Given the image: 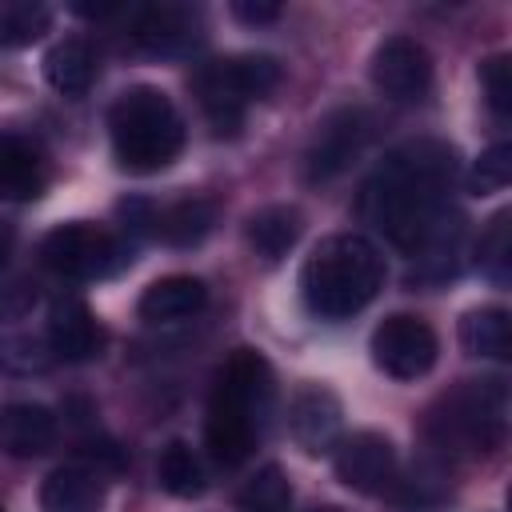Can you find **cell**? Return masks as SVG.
<instances>
[{"label": "cell", "instance_id": "obj_1", "mask_svg": "<svg viewBox=\"0 0 512 512\" xmlns=\"http://www.w3.org/2000/svg\"><path fill=\"white\" fill-rule=\"evenodd\" d=\"M456 180V152L444 140H408L388 152L384 164L368 176L360 192L364 220L384 232L408 256L432 248L448 228L460 224L448 208V192Z\"/></svg>", "mask_w": 512, "mask_h": 512}, {"label": "cell", "instance_id": "obj_2", "mask_svg": "<svg viewBox=\"0 0 512 512\" xmlns=\"http://www.w3.org/2000/svg\"><path fill=\"white\" fill-rule=\"evenodd\" d=\"M268 412H272V368L260 352L236 348L228 364L216 372V388L204 420V440L216 464L248 460L256 440L264 436Z\"/></svg>", "mask_w": 512, "mask_h": 512}, {"label": "cell", "instance_id": "obj_3", "mask_svg": "<svg viewBox=\"0 0 512 512\" xmlns=\"http://www.w3.org/2000/svg\"><path fill=\"white\" fill-rule=\"evenodd\" d=\"M384 284V256L368 236L336 232L320 240L300 268L304 308L320 320H344L376 300Z\"/></svg>", "mask_w": 512, "mask_h": 512}, {"label": "cell", "instance_id": "obj_4", "mask_svg": "<svg viewBox=\"0 0 512 512\" xmlns=\"http://www.w3.org/2000/svg\"><path fill=\"white\" fill-rule=\"evenodd\" d=\"M508 388L504 380H460L424 416V440L444 456H484L504 444Z\"/></svg>", "mask_w": 512, "mask_h": 512}, {"label": "cell", "instance_id": "obj_5", "mask_svg": "<svg viewBox=\"0 0 512 512\" xmlns=\"http://www.w3.org/2000/svg\"><path fill=\"white\" fill-rule=\"evenodd\" d=\"M108 132L112 152L128 172H160L184 148V120L176 104L152 84H136L116 96L108 112Z\"/></svg>", "mask_w": 512, "mask_h": 512}, {"label": "cell", "instance_id": "obj_6", "mask_svg": "<svg viewBox=\"0 0 512 512\" xmlns=\"http://www.w3.org/2000/svg\"><path fill=\"white\" fill-rule=\"evenodd\" d=\"M280 76H284V68L276 56L240 52V56L200 64L192 76V88H196V100H200L208 124L216 128V136H232L244 124L248 104L264 100L280 84Z\"/></svg>", "mask_w": 512, "mask_h": 512}, {"label": "cell", "instance_id": "obj_7", "mask_svg": "<svg viewBox=\"0 0 512 512\" xmlns=\"http://www.w3.org/2000/svg\"><path fill=\"white\" fill-rule=\"evenodd\" d=\"M40 256L52 272L68 276V280H100V276H112L120 272L124 264H132V248L128 240H120L116 232L108 228H96V224H84V220H72V224H56L44 244H40Z\"/></svg>", "mask_w": 512, "mask_h": 512}, {"label": "cell", "instance_id": "obj_8", "mask_svg": "<svg viewBox=\"0 0 512 512\" xmlns=\"http://www.w3.org/2000/svg\"><path fill=\"white\" fill-rule=\"evenodd\" d=\"M368 140H372V116L360 104L332 108L316 124V132H312V140L304 148V176H308V184H328L340 172H348L360 160V152L368 148Z\"/></svg>", "mask_w": 512, "mask_h": 512}, {"label": "cell", "instance_id": "obj_9", "mask_svg": "<svg viewBox=\"0 0 512 512\" xmlns=\"http://www.w3.org/2000/svg\"><path fill=\"white\" fill-rule=\"evenodd\" d=\"M436 352H440L436 332L420 316H408V312L380 320L372 332V360L392 380H420L424 372H432Z\"/></svg>", "mask_w": 512, "mask_h": 512}, {"label": "cell", "instance_id": "obj_10", "mask_svg": "<svg viewBox=\"0 0 512 512\" xmlns=\"http://www.w3.org/2000/svg\"><path fill=\"white\" fill-rule=\"evenodd\" d=\"M336 480L360 496H384L396 480V448L380 432H352L336 440Z\"/></svg>", "mask_w": 512, "mask_h": 512}, {"label": "cell", "instance_id": "obj_11", "mask_svg": "<svg viewBox=\"0 0 512 512\" xmlns=\"http://www.w3.org/2000/svg\"><path fill=\"white\" fill-rule=\"evenodd\" d=\"M372 84L400 104L424 100L432 88V56L412 36H388L372 52Z\"/></svg>", "mask_w": 512, "mask_h": 512}, {"label": "cell", "instance_id": "obj_12", "mask_svg": "<svg viewBox=\"0 0 512 512\" xmlns=\"http://www.w3.org/2000/svg\"><path fill=\"white\" fill-rule=\"evenodd\" d=\"M200 36H204L200 12L188 4H172V0L140 8L132 24V40L152 56H184L200 44Z\"/></svg>", "mask_w": 512, "mask_h": 512}, {"label": "cell", "instance_id": "obj_13", "mask_svg": "<svg viewBox=\"0 0 512 512\" xmlns=\"http://www.w3.org/2000/svg\"><path fill=\"white\" fill-rule=\"evenodd\" d=\"M340 400L320 388V384H304L292 404H288V428H292V440L308 452V456H320L328 448H336L340 440Z\"/></svg>", "mask_w": 512, "mask_h": 512}, {"label": "cell", "instance_id": "obj_14", "mask_svg": "<svg viewBox=\"0 0 512 512\" xmlns=\"http://www.w3.org/2000/svg\"><path fill=\"white\" fill-rule=\"evenodd\" d=\"M48 348L60 360H92L104 348V332L80 296H60L48 312Z\"/></svg>", "mask_w": 512, "mask_h": 512}, {"label": "cell", "instance_id": "obj_15", "mask_svg": "<svg viewBox=\"0 0 512 512\" xmlns=\"http://www.w3.org/2000/svg\"><path fill=\"white\" fill-rule=\"evenodd\" d=\"M52 444H56V416L44 404L16 400L0 408V452L28 460V456L48 452Z\"/></svg>", "mask_w": 512, "mask_h": 512}, {"label": "cell", "instance_id": "obj_16", "mask_svg": "<svg viewBox=\"0 0 512 512\" xmlns=\"http://www.w3.org/2000/svg\"><path fill=\"white\" fill-rule=\"evenodd\" d=\"M40 512H104V480L100 468L64 464L40 484Z\"/></svg>", "mask_w": 512, "mask_h": 512}, {"label": "cell", "instance_id": "obj_17", "mask_svg": "<svg viewBox=\"0 0 512 512\" xmlns=\"http://www.w3.org/2000/svg\"><path fill=\"white\" fill-rule=\"evenodd\" d=\"M204 304H208V288H204V280L176 272V276H160V280H152V284L144 288L136 312H140V320H148V324H176V320L196 316Z\"/></svg>", "mask_w": 512, "mask_h": 512}, {"label": "cell", "instance_id": "obj_18", "mask_svg": "<svg viewBox=\"0 0 512 512\" xmlns=\"http://www.w3.org/2000/svg\"><path fill=\"white\" fill-rule=\"evenodd\" d=\"M48 184L44 156L16 132L0 128V200H36Z\"/></svg>", "mask_w": 512, "mask_h": 512}, {"label": "cell", "instance_id": "obj_19", "mask_svg": "<svg viewBox=\"0 0 512 512\" xmlns=\"http://www.w3.org/2000/svg\"><path fill=\"white\" fill-rule=\"evenodd\" d=\"M44 80L60 96H84L96 80V52L84 36H64L44 56Z\"/></svg>", "mask_w": 512, "mask_h": 512}, {"label": "cell", "instance_id": "obj_20", "mask_svg": "<svg viewBox=\"0 0 512 512\" xmlns=\"http://www.w3.org/2000/svg\"><path fill=\"white\" fill-rule=\"evenodd\" d=\"M252 252L264 260V264H280L292 244L300 240V212L288 208V204H272V208H260L248 216V228H244Z\"/></svg>", "mask_w": 512, "mask_h": 512}, {"label": "cell", "instance_id": "obj_21", "mask_svg": "<svg viewBox=\"0 0 512 512\" xmlns=\"http://www.w3.org/2000/svg\"><path fill=\"white\" fill-rule=\"evenodd\" d=\"M212 224H216V200L208 196H184L156 212V236H164V244L172 248L200 244L212 232Z\"/></svg>", "mask_w": 512, "mask_h": 512}, {"label": "cell", "instance_id": "obj_22", "mask_svg": "<svg viewBox=\"0 0 512 512\" xmlns=\"http://www.w3.org/2000/svg\"><path fill=\"white\" fill-rule=\"evenodd\" d=\"M460 344L468 356L508 360L512 356V324L504 308H472L460 320Z\"/></svg>", "mask_w": 512, "mask_h": 512}, {"label": "cell", "instance_id": "obj_23", "mask_svg": "<svg viewBox=\"0 0 512 512\" xmlns=\"http://www.w3.org/2000/svg\"><path fill=\"white\" fill-rule=\"evenodd\" d=\"M52 28V8L40 0H0V48H28Z\"/></svg>", "mask_w": 512, "mask_h": 512}, {"label": "cell", "instance_id": "obj_24", "mask_svg": "<svg viewBox=\"0 0 512 512\" xmlns=\"http://www.w3.org/2000/svg\"><path fill=\"white\" fill-rule=\"evenodd\" d=\"M156 480L168 496H180V500H192L204 492V468L196 460V452L184 444V440H172L160 460H156Z\"/></svg>", "mask_w": 512, "mask_h": 512}, {"label": "cell", "instance_id": "obj_25", "mask_svg": "<svg viewBox=\"0 0 512 512\" xmlns=\"http://www.w3.org/2000/svg\"><path fill=\"white\" fill-rule=\"evenodd\" d=\"M240 512H292V484L288 472L280 464H264L256 468V476H248V484L236 496Z\"/></svg>", "mask_w": 512, "mask_h": 512}, {"label": "cell", "instance_id": "obj_26", "mask_svg": "<svg viewBox=\"0 0 512 512\" xmlns=\"http://www.w3.org/2000/svg\"><path fill=\"white\" fill-rule=\"evenodd\" d=\"M476 264L488 280L496 284H508V272H512V216L508 212H496L488 220V228L480 232V244H476Z\"/></svg>", "mask_w": 512, "mask_h": 512}, {"label": "cell", "instance_id": "obj_27", "mask_svg": "<svg viewBox=\"0 0 512 512\" xmlns=\"http://www.w3.org/2000/svg\"><path fill=\"white\" fill-rule=\"evenodd\" d=\"M512 180V148L508 144H492L476 156L472 172H468V192L472 196H488V192H500L504 184Z\"/></svg>", "mask_w": 512, "mask_h": 512}, {"label": "cell", "instance_id": "obj_28", "mask_svg": "<svg viewBox=\"0 0 512 512\" xmlns=\"http://www.w3.org/2000/svg\"><path fill=\"white\" fill-rule=\"evenodd\" d=\"M480 88H484L488 108L500 120H508V112H512V64H508V56H492L480 64Z\"/></svg>", "mask_w": 512, "mask_h": 512}, {"label": "cell", "instance_id": "obj_29", "mask_svg": "<svg viewBox=\"0 0 512 512\" xmlns=\"http://www.w3.org/2000/svg\"><path fill=\"white\" fill-rule=\"evenodd\" d=\"M48 340H32V336H12L8 344H4V352H0V360H4V368H12V372H40L44 364H48Z\"/></svg>", "mask_w": 512, "mask_h": 512}, {"label": "cell", "instance_id": "obj_30", "mask_svg": "<svg viewBox=\"0 0 512 512\" xmlns=\"http://www.w3.org/2000/svg\"><path fill=\"white\" fill-rule=\"evenodd\" d=\"M232 16L244 24H272L280 20V4L272 0H232Z\"/></svg>", "mask_w": 512, "mask_h": 512}, {"label": "cell", "instance_id": "obj_31", "mask_svg": "<svg viewBox=\"0 0 512 512\" xmlns=\"http://www.w3.org/2000/svg\"><path fill=\"white\" fill-rule=\"evenodd\" d=\"M8 244H12V240H8V228H0V264H4V256H8Z\"/></svg>", "mask_w": 512, "mask_h": 512}, {"label": "cell", "instance_id": "obj_32", "mask_svg": "<svg viewBox=\"0 0 512 512\" xmlns=\"http://www.w3.org/2000/svg\"><path fill=\"white\" fill-rule=\"evenodd\" d=\"M316 512H340V508H316Z\"/></svg>", "mask_w": 512, "mask_h": 512}]
</instances>
